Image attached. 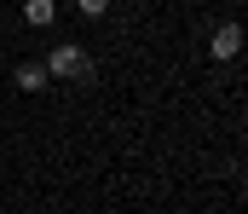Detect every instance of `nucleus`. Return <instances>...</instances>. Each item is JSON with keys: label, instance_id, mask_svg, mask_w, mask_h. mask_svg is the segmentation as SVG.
Returning <instances> with one entry per match:
<instances>
[{"label": "nucleus", "instance_id": "39448f33", "mask_svg": "<svg viewBox=\"0 0 248 214\" xmlns=\"http://www.w3.org/2000/svg\"><path fill=\"white\" fill-rule=\"evenodd\" d=\"M75 6H81L87 17H104V12H110V0H75Z\"/></svg>", "mask_w": 248, "mask_h": 214}, {"label": "nucleus", "instance_id": "f257e3e1", "mask_svg": "<svg viewBox=\"0 0 248 214\" xmlns=\"http://www.w3.org/2000/svg\"><path fill=\"white\" fill-rule=\"evenodd\" d=\"M87 70H93V64H87L81 47H52V58H46V75H75V81H81Z\"/></svg>", "mask_w": 248, "mask_h": 214}, {"label": "nucleus", "instance_id": "20e7f679", "mask_svg": "<svg viewBox=\"0 0 248 214\" xmlns=\"http://www.w3.org/2000/svg\"><path fill=\"white\" fill-rule=\"evenodd\" d=\"M12 81H17L23 93H41V87H46V64H17V70H12Z\"/></svg>", "mask_w": 248, "mask_h": 214}, {"label": "nucleus", "instance_id": "f03ea898", "mask_svg": "<svg viewBox=\"0 0 248 214\" xmlns=\"http://www.w3.org/2000/svg\"><path fill=\"white\" fill-rule=\"evenodd\" d=\"M237 52H243V29L237 23H219L214 29V58H237Z\"/></svg>", "mask_w": 248, "mask_h": 214}, {"label": "nucleus", "instance_id": "7ed1b4c3", "mask_svg": "<svg viewBox=\"0 0 248 214\" xmlns=\"http://www.w3.org/2000/svg\"><path fill=\"white\" fill-rule=\"evenodd\" d=\"M23 17H29V29H46L58 17V0H23Z\"/></svg>", "mask_w": 248, "mask_h": 214}]
</instances>
